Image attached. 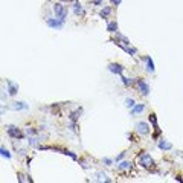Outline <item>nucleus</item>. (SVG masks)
<instances>
[{"label":"nucleus","mask_w":183,"mask_h":183,"mask_svg":"<svg viewBox=\"0 0 183 183\" xmlns=\"http://www.w3.org/2000/svg\"><path fill=\"white\" fill-rule=\"evenodd\" d=\"M108 70H110V72H113V73H118V75H121V73L122 72H124V67H122V66H119V64H110V66H108Z\"/></svg>","instance_id":"obj_7"},{"label":"nucleus","mask_w":183,"mask_h":183,"mask_svg":"<svg viewBox=\"0 0 183 183\" xmlns=\"http://www.w3.org/2000/svg\"><path fill=\"white\" fill-rule=\"evenodd\" d=\"M14 108H15V110H23V108H26V104H23V102H15Z\"/></svg>","instance_id":"obj_14"},{"label":"nucleus","mask_w":183,"mask_h":183,"mask_svg":"<svg viewBox=\"0 0 183 183\" xmlns=\"http://www.w3.org/2000/svg\"><path fill=\"white\" fill-rule=\"evenodd\" d=\"M111 2H113L114 5H118V3H119V0H111Z\"/></svg>","instance_id":"obj_23"},{"label":"nucleus","mask_w":183,"mask_h":183,"mask_svg":"<svg viewBox=\"0 0 183 183\" xmlns=\"http://www.w3.org/2000/svg\"><path fill=\"white\" fill-rule=\"evenodd\" d=\"M8 87H9V95H15L17 93V86L12 84L11 81H8Z\"/></svg>","instance_id":"obj_12"},{"label":"nucleus","mask_w":183,"mask_h":183,"mask_svg":"<svg viewBox=\"0 0 183 183\" xmlns=\"http://www.w3.org/2000/svg\"><path fill=\"white\" fill-rule=\"evenodd\" d=\"M122 157H124V153H121V154H119V156H118V157H116V160H121V159H122Z\"/></svg>","instance_id":"obj_21"},{"label":"nucleus","mask_w":183,"mask_h":183,"mask_svg":"<svg viewBox=\"0 0 183 183\" xmlns=\"http://www.w3.org/2000/svg\"><path fill=\"white\" fill-rule=\"evenodd\" d=\"M125 105H127V107H134V101H133V99H127V101H125Z\"/></svg>","instance_id":"obj_20"},{"label":"nucleus","mask_w":183,"mask_h":183,"mask_svg":"<svg viewBox=\"0 0 183 183\" xmlns=\"http://www.w3.org/2000/svg\"><path fill=\"white\" fill-rule=\"evenodd\" d=\"M107 29L110 31V32H116V31H118V23H116V22H111V23H108Z\"/></svg>","instance_id":"obj_11"},{"label":"nucleus","mask_w":183,"mask_h":183,"mask_svg":"<svg viewBox=\"0 0 183 183\" xmlns=\"http://www.w3.org/2000/svg\"><path fill=\"white\" fill-rule=\"evenodd\" d=\"M139 165L140 166H144V168H147V169H151L153 166H154V162H153V157L148 153H144L142 156H139Z\"/></svg>","instance_id":"obj_1"},{"label":"nucleus","mask_w":183,"mask_h":183,"mask_svg":"<svg viewBox=\"0 0 183 183\" xmlns=\"http://www.w3.org/2000/svg\"><path fill=\"white\" fill-rule=\"evenodd\" d=\"M136 127H137V131H139L140 134H148V133H150V130H148V125L145 124V122H139Z\"/></svg>","instance_id":"obj_8"},{"label":"nucleus","mask_w":183,"mask_h":183,"mask_svg":"<svg viewBox=\"0 0 183 183\" xmlns=\"http://www.w3.org/2000/svg\"><path fill=\"white\" fill-rule=\"evenodd\" d=\"M53 12H55V15L61 20H66L67 17V6L63 5V3H55L53 5Z\"/></svg>","instance_id":"obj_2"},{"label":"nucleus","mask_w":183,"mask_h":183,"mask_svg":"<svg viewBox=\"0 0 183 183\" xmlns=\"http://www.w3.org/2000/svg\"><path fill=\"white\" fill-rule=\"evenodd\" d=\"M46 23H47V26H50V28H55V29H61L64 26V20H61V18H58V20H53V18H47L46 20Z\"/></svg>","instance_id":"obj_4"},{"label":"nucleus","mask_w":183,"mask_h":183,"mask_svg":"<svg viewBox=\"0 0 183 183\" xmlns=\"http://www.w3.org/2000/svg\"><path fill=\"white\" fill-rule=\"evenodd\" d=\"M137 87H139L140 93H142V95H145V96H147L148 93H150V87H148V84L145 83L144 79H137Z\"/></svg>","instance_id":"obj_5"},{"label":"nucleus","mask_w":183,"mask_h":183,"mask_svg":"<svg viewBox=\"0 0 183 183\" xmlns=\"http://www.w3.org/2000/svg\"><path fill=\"white\" fill-rule=\"evenodd\" d=\"M159 148H162V150H171L172 145L168 144V142H160V144H159Z\"/></svg>","instance_id":"obj_13"},{"label":"nucleus","mask_w":183,"mask_h":183,"mask_svg":"<svg viewBox=\"0 0 183 183\" xmlns=\"http://www.w3.org/2000/svg\"><path fill=\"white\" fill-rule=\"evenodd\" d=\"M122 83H124L125 86H131V84H133V81H131V79H128V78H122Z\"/></svg>","instance_id":"obj_19"},{"label":"nucleus","mask_w":183,"mask_h":183,"mask_svg":"<svg viewBox=\"0 0 183 183\" xmlns=\"http://www.w3.org/2000/svg\"><path fill=\"white\" fill-rule=\"evenodd\" d=\"M116 38L121 41V43L116 41V44H119V46H122V47H128V46H130V40L125 38L124 35H121V34H116Z\"/></svg>","instance_id":"obj_6"},{"label":"nucleus","mask_w":183,"mask_h":183,"mask_svg":"<svg viewBox=\"0 0 183 183\" xmlns=\"http://www.w3.org/2000/svg\"><path fill=\"white\" fill-rule=\"evenodd\" d=\"M75 12L76 14H81V12H83V8H81L79 3H75Z\"/></svg>","instance_id":"obj_18"},{"label":"nucleus","mask_w":183,"mask_h":183,"mask_svg":"<svg viewBox=\"0 0 183 183\" xmlns=\"http://www.w3.org/2000/svg\"><path fill=\"white\" fill-rule=\"evenodd\" d=\"M145 61H147V69H148V72H154V63H153V60H151L150 57H147Z\"/></svg>","instance_id":"obj_9"},{"label":"nucleus","mask_w":183,"mask_h":183,"mask_svg":"<svg viewBox=\"0 0 183 183\" xmlns=\"http://www.w3.org/2000/svg\"><path fill=\"white\" fill-rule=\"evenodd\" d=\"M6 131H8V134H9L11 137H14V139H20V137H23L22 131H20L17 127H14V125H9L8 128H6Z\"/></svg>","instance_id":"obj_3"},{"label":"nucleus","mask_w":183,"mask_h":183,"mask_svg":"<svg viewBox=\"0 0 183 183\" xmlns=\"http://www.w3.org/2000/svg\"><path fill=\"white\" fill-rule=\"evenodd\" d=\"M104 162H105L107 165H110V163H111V160H110V159H104Z\"/></svg>","instance_id":"obj_22"},{"label":"nucleus","mask_w":183,"mask_h":183,"mask_svg":"<svg viewBox=\"0 0 183 183\" xmlns=\"http://www.w3.org/2000/svg\"><path fill=\"white\" fill-rule=\"evenodd\" d=\"M130 162H122V163L119 165V169H127V168H130Z\"/></svg>","instance_id":"obj_16"},{"label":"nucleus","mask_w":183,"mask_h":183,"mask_svg":"<svg viewBox=\"0 0 183 183\" xmlns=\"http://www.w3.org/2000/svg\"><path fill=\"white\" fill-rule=\"evenodd\" d=\"M110 11H111L110 8H105V9H102V11H101V17H104V18H105L108 14H110Z\"/></svg>","instance_id":"obj_15"},{"label":"nucleus","mask_w":183,"mask_h":183,"mask_svg":"<svg viewBox=\"0 0 183 183\" xmlns=\"http://www.w3.org/2000/svg\"><path fill=\"white\" fill-rule=\"evenodd\" d=\"M144 108H145V105H144V104H139V105H136V107H134L133 110H131V114H136V113H142V111H144Z\"/></svg>","instance_id":"obj_10"},{"label":"nucleus","mask_w":183,"mask_h":183,"mask_svg":"<svg viewBox=\"0 0 183 183\" xmlns=\"http://www.w3.org/2000/svg\"><path fill=\"white\" fill-rule=\"evenodd\" d=\"M0 151H2V156H3V157H8V159L11 157V154H9L8 151H6V150H5V148H3V147H2V148H0Z\"/></svg>","instance_id":"obj_17"}]
</instances>
